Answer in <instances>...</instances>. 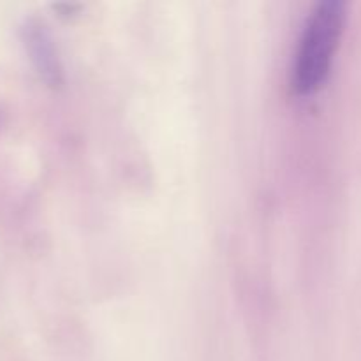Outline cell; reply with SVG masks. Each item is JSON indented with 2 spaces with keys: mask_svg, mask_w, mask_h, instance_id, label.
I'll list each match as a JSON object with an SVG mask.
<instances>
[{
  "mask_svg": "<svg viewBox=\"0 0 361 361\" xmlns=\"http://www.w3.org/2000/svg\"><path fill=\"white\" fill-rule=\"evenodd\" d=\"M345 23V4L323 0L314 7L300 39L293 67V88L298 95H312L323 87Z\"/></svg>",
  "mask_w": 361,
  "mask_h": 361,
  "instance_id": "1",
  "label": "cell"
},
{
  "mask_svg": "<svg viewBox=\"0 0 361 361\" xmlns=\"http://www.w3.org/2000/svg\"><path fill=\"white\" fill-rule=\"evenodd\" d=\"M20 32L25 51L41 80L48 87H60L63 81L62 66L48 27L37 18H27L21 23Z\"/></svg>",
  "mask_w": 361,
  "mask_h": 361,
  "instance_id": "2",
  "label": "cell"
}]
</instances>
